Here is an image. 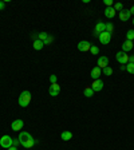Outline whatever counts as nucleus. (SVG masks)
<instances>
[{"mask_svg":"<svg viewBox=\"0 0 134 150\" xmlns=\"http://www.w3.org/2000/svg\"><path fill=\"white\" fill-rule=\"evenodd\" d=\"M105 4H106L107 7H111V5L114 4V1H113V0H105Z\"/></svg>","mask_w":134,"mask_h":150,"instance_id":"29","label":"nucleus"},{"mask_svg":"<svg viewBox=\"0 0 134 150\" xmlns=\"http://www.w3.org/2000/svg\"><path fill=\"white\" fill-rule=\"evenodd\" d=\"M52 42H54V36L52 35H48V36H47V39H46L43 43H44V44H51Z\"/></svg>","mask_w":134,"mask_h":150,"instance_id":"27","label":"nucleus"},{"mask_svg":"<svg viewBox=\"0 0 134 150\" xmlns=\"http://www.w3.org/2000/svg\"><path fill=\"white\" fill-rule=\"evenodd\" d=\"M129 63H134V55H131V56L129 58Z\"/></svg>","mask_w":134,"mask_h":150,"instance_id":"32","label":"nucleus"},{"mask_svg":"<svg viewBox=\"0 0 134 150\" xmlns=\"http://www.w3.org/2000/svg\"><path fill=\"white\" fill-rule=\"evenodd\" d=\"M12 145H13V139L11 135H3V137L0 138V146H1V147L8 149V147H11Z\"/></svg>","mask_w":134,"mask_h":150,"instance_id":"2","label":"nucleus"},{"mask_svg":"<svg viewBox=\"0 0 134 150\" xmlns=\"http://www.w3.org/2000/svg\"><path fill=\"white\" fill-rule=\"evenodd\" d=\"M50 82H51V84L56 83V75H51V76H50Z\"/></svg>","mask_w":134,"mask_h":150,"instance_id":"28","label":"nucleus"},{"mask_svg":"<svg viewBox=\"0 0 134 150\" xmlns=\"http://www.w3.org/2000/svg\"><path fill=\"white\" fill-rule=\"evenodd\" d=\"M47 36H48L47 32H39V34H38V39L42 40V42H44V40L47 39Z\"/></svg>","mask_w":134,"mask_h":150,"instance_id":"23","label":"nucleus"},{"mask_svg":"<svg viewBox=\"0 0 134 150\" xmlns=\"http://www.w3.org/2000/svg\"><path fill=\"white\" fill-rule=\"evenodd\" d=\"M83 94H85V97L91 98V97L94 95V91H93V88L90 87V86H87V87L85 88V91H83Z\"/></svg>","mask_w":134,"mask_h":150,"instance_id":"19","label":"nucleus"},{"mask_svg":"<svg viewBox=\"0 0 134 150\" xmlns=\"http://www.w3.org/2000/svg\"><path fill=\"white\" fill-rule=\"evenodd\" d=\"M126 40H134V30H129L126 32Z\"/></svg>","mask_w":134,"mask_h":150,"instance_id":"20","label":"nucleus"},{"mask_svg":"<svg viewBox=\"0 0 134 150\" xmlns=\"http://www.w3.org/2000/svg\"><path fill=\"white\" fill-rule=\"evenodd\" d=\"M102 72L105 75H107V76H110V75H113V68L110 66H107V67H105V68L102 70Z\"/></svg>","mask_w":134,"mask_h":150,"instance_id":"21","label":"nucleus"},{"mask_svg":"<svg viewBox=\"0 0 134 150\" xmlns=\"http://www.w3.org/2000/svg\"><path fill=\"white\" fill-rule=\"evenodd\" d=\"M90 87L93 88V91L94 93H98V91H101L103 88V82L101 79H97V80H94L93 84L90 86Z\"/></svg>","mask_w":134,"mask_h":150,"instance_id":"9","label":"nucleus"},{"mask_svg":"<svg viewBox=\"0 0 134 150\" xmlns=\"http://www.w3.org/2000/svg\"><path fill=\"white\" fill-rule=\"evenodd\" d=\"M32 135L30 134V133H27V131H22L20 134H19V142H20V145H23L26 141H28V139H31Z\"/></svg>","mask_w":134,"mask_h":150,"instance_id":"10","label":"nucleus"},{"mask_svg":"<svg viewBox=\"0 0 134 150\" xmlns=\"http://www.w3.org/2000/svg\"><path fill=\"white\" fill-rule=\"evenodd\" d=\"M121 70H122V71H126V64H121Z\"/></svg>","mask_w":134,"mask_h":150,"instance_id":"33","label":"nucleus"},{"mask_svg":"<svg viewBox=\"0 0 134 150\" xmlns=\"http://www.w3.org/2000/svg\"><path fill=\"white\" fill-rule=\"evenodd\" d=\"M109 66V58L107 56H99L98 58V67L101 70H103L105 67Z\"/></svg>","mask_w":134,"mask_h":150,"instance_id":"13","label":"nucleus"},{"mask_svg":"<svg viewBox=\"0 0 134 150\" xmlns=\"http://www.w3.org/2000/svg\"><path fill=\"white\" fill-rule=\"evenodd\" d=\"M19 105L22 107H27L28 105H30V102H31V93L30 91H27V90H24L20 95H19Z\"/></svg>","mask_w":134,"mask_h":150,"instance_id":"1","label":"nucleus"},{"mask_svg":"<svg viewBox=\"0 0 134 150\" xmlns=\"http://www.w3.org/2000/svg\"><path fill=\"white\" fill-rule=\"evenodd\" d=\"M24 126V122H23V119H15L11 125V127H12L13 131H20Z\"/></svg>","mask_w":134,"mask_h":150,"instance_id":"7","label":"nucleus"},{"mask_svg":"<svg viewBox=\"0 0 134 150\" xmlns=\"http://www.w3.org/2000/svg\"><path fill=\"white\" fill-rule=\"evenodd\" d=\"M43 46H44V43L39 39L34 40V43H32V47H34V50H36V51H40V50L43 48Z\"/></svg>","mask_w":134,"mask_h":150,"instance_id":"16","label":"nucleus"},{"mask_svg":"<svg viewBox=\"0 0 134 150\" xmlns=\"http://www.w3.org/2000/svg\"><path fill=\"white\" fill-rule=\"evenodd\" d=\"M133 26H134V18H133Z\"/></svg>","mask_w":134,"mask_h":150,"instance_id":"36","label":"nucleus"},{"mask_svg":"<svg viewBox=\"0 0 134 150\" xmlns=\"http://www.w3.org/2000/svg\"><path fill=\"white\" fill-rule=\"evenodd\" d=\"M115 13H117V11L113 8V7H107V8L105 9V16L109 18V19L114 18V16H115Z\"/></svg>","mask_w":134,"mask_h":150,"instance_id":"15","label":"nucleus"},{"mask_svg":"<svg viewBox=\"0 0 134 150\" xmlns=\"http://www.w3.org/2000/svg\"><path fill=\"white\" fill-rule=\"evenodd\" d=\"M35 139H34V138H31V139H28V141H26V142H24V143H23V147H24V149H31V147H32V146H34V145H35Z\"/></svg>","mask_w":134,"mask_h":150,"instance_id":"18","label":"nucleus"},{"mask_svg":"<svg viewBox=\"0 0 134 150\" xmlns=\"http://www.w3.org/2000/svg\"><path fill=\"white\" fill-rule=\"evenodd\" d=\"M8 150H18V147H16V146H11V147H8Z\"/></svg>","mask_w":134,"mask_h":150,"instance_id":"34","label":"nucleus"},{"mask_svg":"<svg viewBox=\"0 0 134 150\" xmlns=\"http://www.w3.org/2000/svg\"><path fill=\"white\" fill-rule=\"evenodd\" d=\"M130 16H131V13H130L129 9H122V11H119V20H122V22H127L130 19Z\"/></svg>","mask_w":134,"mask_h":150,"instance_id":"11","label":"nucleus"},{"mask_svg":"<svg viewBox=\"0 0 134 150\" xmlns=\"http://www.w3.org/2000/svg\"><path fill=\"white\" fill-rule=\"evenodd\" d=\"M91 48V44L87 42V40H82L78 43V50H79L80 52H86V51H90Z\"/></svg>","mask_w":134,"mask_h":150,"instance_id":"5","label":"nucleus"},{"mask_svg":"<svg viewBox=\"0 0 134 150\" xmlns=\"http://www.w3.org/2000/svg\"><path fill=\"white\" fill-rule=\"evenodd\" d=\"M48 93H50L51 97H56V95H59V93H60V86H59L58 83H52L48 88Z\"/></svg>","mask_w":134,"mask_h":150,"instance_id":"6","label":"nucleus"},{"mask_svg":"<svg viewBox=\"0 0 134 150\" xmlns=\"http://www.w3.org/2000/svg\"><path fill=\"white\" fill-rule=\"evenodd\" d=\"M99 42L102 44H109L110 43V40H111V34H109V32H102V34H99Z\"/></svg>","mask_w":134,"mask_h":150,"instance_id":"4","label":"nucleus"},{"mask_svg":"<svg viewBox=\"0 0 134 150\" xmlns=\"http://www.w3.org/2000/svg\"><path fill=\"white\" fill-rule=\"evenodd\" d=\"M129 54H126L123 52V51H119V52H117L115 55V59H117V62L121 63V64H127L129 63Z\"/></svg>","mask_w":134,"mask_h":150,"instance_id":"3","label":"nucleus"},{"mask_svg":"<svg viewBox=\"0 0 134 150\" xmlns=\"http://www.w3.org/2000/svg\"><path fill=\"white\" fill-rule=\"evenodd\" d=\"M105 31H106V24L102 22H99V23H97V26L94 28V32H95L94 35L99 36V34H102V32H105Z\"/></svg>","mask_w":134,"mask_h":150,"instance_id":"8","label":"nucleus"},{"mask_svg":"<svg viewBox=\"0 0 134 150\" xmlns=\"http://www.w3.org/2000/svg\"><path fill=\"white\" fill-rule=\"evenodd\" d=\"M113 8L115 9V11H122L123 9V5H122V3H114V7Z\"/></svg>","mask_w":134,"mask_h":150,"instance_id":"26","label":"nucleus"},{"mask_svg":"<svg viewBox=\"0 0 134 150\" xmlns=\"http://www.w3.org/2000/svg\"><path fill=\"white\" fill-rule=\"evenodd\" d=\"M101 74H102V70H101V68L97 66V67H94L93 70H91V74H90V76H91L94 80H97V79H99V75H101Z\"/></svg>","mask_w":134,"mask_h":150,"instance_id":"14","label":"nucleus"},{"mask_svg":"<svg viewBox=\"0 0 134 150\" xmlns=\"http://www.w3.org/2000/svg\"><path fill=\"white\" fill-rule=\"evenodd\" d=\"M60 138H62L63 141H70L72 138V133L71 131H63L60 134Z\"/></svg>","mask_w":134,"mask_h":150,"instance_id":"17","label":"nucleus"},{"mask_svg":"<svg viewBox=\"0 0 134 150\" xmlns=\"http://www.w3.org/2000/svg\"><path fill=\"white\" fill-rule=\"evenodd\" d=\"M126 71L129 74H134V63H127L126 64Z\"/></svg>","mask_w":134,"mask_h":150,"instance_id":"22","label":"nucleus"},{"mask_svg":"<svg viewBox=\"0 0 134 150\" xmlns=\"http://www.w3.org/2000/svg\"><path fill=\"white\" fill-rule=\"evenodd\" d=\"M20 142H19V139H13V146H18Z\"/></svg>","mask_w":134,"mask_h":150,"instance_id":"31","label":"nucleus"},{"mask_svg":"<svg viewBox=\"0 0 134 150\" xmlns=\"http://www.w3.org/2000/svg\"><path fill=\"white\" fill-rule=\"evenodd\" d=\"M134 47V44L131 40H125L123 43H122V51L123 52H129V51H131Z\"/></svg>","mask_w":134,"mask_h":150,"instance_id":"12","label":"nucleus"},{"mask_svg":"<svg viewBox=\"0 0 134 150\" xmlns=\"http://www.w3.org/2000/svg\"><path fill=\"white\" fill-rule=\"evenodd\" d=\"M113 30H114V26H113V23H107V24H106V32L111 34Z\"/></svg>","mask_w":134,"mask_h":150,"instance_id":"25","label":"nucleus"},{"mask_svg":"<svg viewBox=\"0 0 134 150\" xmlns=\"http://www.w3.org/2000/svg\"><path fill=\"white\" fill-rule=\"evenodd\" d=\"M90 52L93 54V55H98L99 54V48L97 46H91V48H90Z\"/></svg>","mask_w":134,"mask_h":150,"instance_id":"24","label":"nucleus"},{"mask_svg":"<svg viewBox=\"0 0 134 150\" xmlns=\"http://www.w3.org/2000/svg\"><path fill=\"white\" fill-rule=\"evenodd\" d=\"M5 8V3L4 1H0V11H3Z\"/></svg>","mask_w":134,"mask_h":150,"instance_id":"30","label":"nucleus"},{"mask_svg":"<svg viewBox=\"0 0 134 150\" xmlns=\"http://www.w3.org/2000/svg\"><path fill=\"white\" fill-rule=\"evenodd\" d=\"M129 11H130V13H133V15H134V5H133V7H131V8L129 9Z\"/></svg>","mask_w":134,"mask_h":150,"instance_id":"35","label":"nucleus"}]
</instances>
